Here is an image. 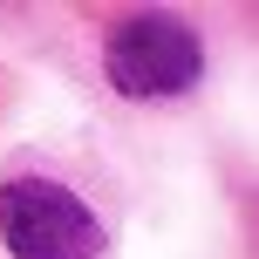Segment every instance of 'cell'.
Instances as JSON below:
<instances>
[{"label":"cell","instance_id":"cell-2","mask_svg":"<svg viewBox=\"0 0 259 259\" xmlns=\"http://www.w3.org/2000/svg\"><path fill=\"white\" fill-rule=\"evenodd\" d=\"M109 82L123 96H184L205 68V48H198L191 27L164 21V14H143L109 34V55H103Z\"/></svg>","mask_w":259,"mask_h":259},{"label":"cell","instance_id":"cell-1","mask_svg":"<svg viewBox=\"0 0 259 259\" xmlns=\"http://www.w3.org/2000/svg\"><path fill=\"white\" fill-rule=\"evenodd\" d=\"M0 239L14 259H96L103 252V225L89 219V205L48 178L0 184Z\"/></svg>","mask_w":259,"mask_h":259}]
</instances>
